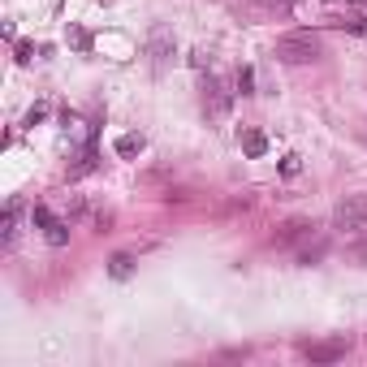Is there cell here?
<instances>
[{
    "instance_id": "1",
    "label": "cell",
    "mask_w": 367,
    "mask_h": 367,
    "mask_svg": "<svg viewBox=\"0 0 367 367\" xmlns=\"http://www.w3.org/2000/svg\"><path fill=\"white\" fill-rule=\"evenodd\" d=\"M315 56H320V39L315 35H281L277 39V61H285V65H307Z\"/></svg>"
},
{
    "instance_id": "2",
    "label": "cell",
    "mask_w": 367,
    "mask_h": 367,
    "mask_svg": "<svg viewBox=\"0 0 367 367\" xmlns=\"http://www.w3.org/2000/svg\"><path fill=\"white\" fill-rule=\"evenodd\" d=\"M333 225L355 233V229H367V195H346L337 207H333Z\"/></svg>"
},
{
    "instance_id": "3",
    "label": "cell",
    "mask_w": 367,
    "mask_h": 367,
    "mask_svg": "<svg viewBox=\"0 0 367 367\" xmlns=\"http://www.w3.org/2000/svg\"><path fill=\"white\" fill-rule=\"evenodd\" d=\"M346 350H350V337H346V333H337V337H328V342L307 346L302 355H307L311 363H337V359H346Z\"/></svg>"
},
{
    "instance_id": "4",
    "label": "cell",
    "mask_w": 367,
    "mask_h": 367,
    "mask_svg": "<svg viewBox=\"0 0 367 367\" xmlns=\"http://www.w3.org/2000/svg\"><path fill=\"white\" fill-rule=\"evenodd\" d=\"M35 225H39V229H48V242H52V247L65 242V225H61V220L48 212V207H35Z\"/></svg>"
},
{
    "instance_id": "5",
    "label": "cell",
    "mask_w": 367,
    "mask_h": 367,
    "mask_svg": "<svg viewBox=\"0 0 367 367\" xmlns=\"http://www.w3.org/2000/svg\"><path fill=\"white\" fill-rule=\"evenodd\" d=\"M242 147H247V156H264V151H268V138H264L260 130H247V134H242Z\"/></svg>"
},
{
    "instance_id": "6",
    "label": "cell",
    "mask_w": 367,
    "mask_h": 367,
    "mask_svg": "<svg viewBox=\"0 0 367 367\" xmlns=\"http://www.w3.org/2000/svg\"><path fill=\"white\" fill-rule=\"evenodd\" d=\"M143 151V138L138 134H125L121 143H117V156H138Z\"/></svg>"
},
{
    "instance_id": "7",
    "label": "cell",
    "mask_w": 367,
    "mask_h": 367,
    "mask_svg": "<svg viewBox=\"0 0 367 367\" xmlns=\"http://www.w3.org/2000/svg\"><path fill=\"white\" fill-rule=\"evenodd\" d=\"M207 100H212V108H216V113H225V95H220V83H207Z\"/></svg>"
},
{
    "instance_id": "8",
    "label": "cell",
    "mask_w": 367,
    "mask_h": 367,
    "mask_svg": "<svg viewBox=\"0 0 367 367\" xmlns=\"http://www.w3.org/2000/svg\"><path fill=\"white\" fill-rule=\"evenodd\" d=\"M130 268H134L130 255H117V260H113V277H130Z\"/></svg>"
},
{
    "instance_id": "9",
    "label": "cell",
    "mask_w": 367,
    "mask_h": 367,
    "mask_svg": "<svg viewBox=\"0 0 367 367\" xmlns=\"http://www.w3.org/2000/svg\"><path fill=\"white\" fill-rule=\"evenodd\" d=\"M251 83H255V74H251V70L238 74V91H242V95H251Z\"/></svg>"
},
{
    "instance_id": "10",
    "label": "cell",
    "mask_w": 367,
    "mask_h": 367,
    "mask_svg": "<svg viewBox=\"0 0 367 367\" xmlns=\"http://www.w3.org/2000/svg\"><path fill=\"white\" fill-rule=\"evenodd\" d=\"M350 30H355V35H367V22H350Z\"/></svg>"
},
{
    "instance_id": "11",
    "label": "cell",
    "mask_w": 367,
    "mask_h": 367,
    "mask_svg": "<svg viewBox=\"0 0 367 367\" xmlns=\"http://www.w3.org/2000/svg\"><path fill=\"white\" fill-rule=\"evenodd\" d=\"M359 5H363V9H367V0H359Z\"/></svg>"
}]
</instances>
